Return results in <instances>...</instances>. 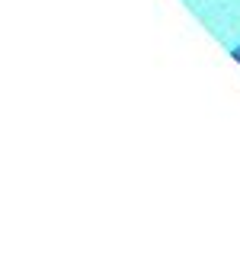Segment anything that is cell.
Returning a JSON list of instances; mask_svg holds the SVG:
<instances>
[{
  "label": "cell",
  "instance_id": "1",
  "mask_svg": "<svg viewBox=\"0 0 240 253\" xmlns=\"http://www.w3.org/2000/svg\"><path fill=\"white\" fill-rule=\"evenodd\" d=\"M234 58H237V61H240V45H237V48H234Z\"/></svg>",
  "mask_w": 240,
  "mask_h": 253
}]
</instances>
